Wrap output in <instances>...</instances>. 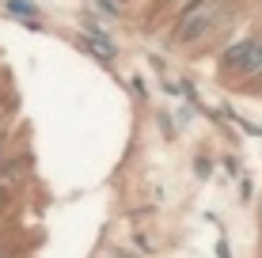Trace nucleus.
Here are the masks:
<instances>
[{
    "label": "nucleus",
    "instance_id": "nucleus-2",
    "mask_svg": "<svg viewBox=\"0 0 262 258\" xmlns=\"http://www.w3.org/2000/svg\"><path fill=\"white\" fill-rule=\"evenodd\" d=\"M0 258H8V254H4V251H0Z\"/></svg>",
    "mask_w": 262,
    "mask_h": 258
},
{
    "label": "nucleus",
    "instance_id": "nucleus-1",
    "mask_svg": "<svg viewBox=\"0 0 262 258\" xmlns=\"http://www.w3.org/2000/svg\"><path fill=\"white\" fill-rule=\"evenodd\" d=\"M221 68L239 80H258L262 76V34H247V38L232 42L221 57Z\"/></svg>",
    "mask_w": 262,
    "mask_h": 258
}]
</instances>
